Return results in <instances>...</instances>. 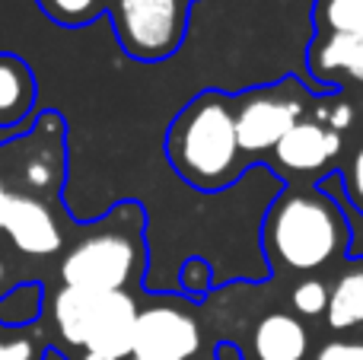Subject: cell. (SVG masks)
<instances>
[{"mask_svg": "<svg viewBox=\"0 0 363 360\" xmlns=\"http://www.w3.org/2000/svg\"><path fill=\"white\" fill-rule=\"evenodd\" d=\"M351 220L341 201L313 189H281L264 214V252L284 271L309 274L351 252Z\"/></svg>", "mask_w": 363, "mask_h": 360, "instance_id": "cell-1", "label": "cell"}, {"mask_svg": "<svg viewBox=\"0 0 363 360\" xmlns=\"http://www.w3.org/2000/svg\"><path fill=\"white\" fill-rule=\"evenodd\" d=\"M169 166L201 191H220L242 172L236 137V102L220 89H204L172 118L166 134Z\"/></svg>", "mask_w": 363, "mask_h": 360, "instance_id": "cell-2", "label": "cell"}, {"mask_svg": "<svg viewBox=\"0 0 363 360\" xmlns=\"http://www.w3.org/2000/svg\"><path fill=\"white\" fill-rule=\"evenodd\" d=\"M144 214L138 204H118L93 233L61 259V287L118 293L128 291L144 265Z\"/></svg>", "mask_w": 363, "mask_h": 360, "instance_id": "cell-3", "label": "cell"}, {"mask_svg": "<svg viewBox=\"0 0 363 360\" xmlns=\"http://www.w3.org/2000/svg\"><path fill=\"white\" fill-rule=\"evenodd\" d=\"M138 313V300L128 291L102 293L80 291V287H61L51 300L55 329L70 348L112 360H125L134 354Z\"/></svg>", "mask_w": 363, "mask_h": 360, "instance_id": "cell-4", "label": "cell"}, {"mask_svg": "<svg viewBox=\"0 0 363 360\" xmlns=\"http://www.w3.org/2000/svg\"><path fill=\"white\" fill-rule=\"evenodd\" d=\"M306 99L309 93L296 83V77L236 96V137L242 157L274 153V147L303 121Z\"/></svg>", "mask_w": 363, "mask_h": 360, "instance_id": "cell-5", "label": "cell"}, {"mask_svg": "<svg viewBox=\"0 0 363 360\" xmlns=\"http://www.w3.org/2000/svg\"><path fill=\"white\" fill-rule=\"evenodd\" d=\"M112 23L134 61H166L188 29V0H112Z\"/></svg>", "mask_w": 363, "mask_h": 360, "instance_id": "cell-6", "label": "cell"}, {"mask_svg": "<svg viewBox=\"0 0 363 360\" xmlns=\"http://www.w3.org/2000/svg\"><path fill=\"white\" fill-rule=\"evenodd\" d=\"M201 348V329L194 316L182 306H147L138 313L134 329V354L191 360Z\"/></svg>", "mask_w": 363, "mask_h": 360, "instance_id": "cell-7", "label": "cell"}, {"mask_svg": "<svg viewBox=\"0 0 363 360\" xmlns=\"http://www.w3.org/2000/svg\"><path fill=\"white\" fill-rule=\"evenodd\" d=\"M4 233L19 255L48 259L64 249V230L55 220L51 208L29 191H13L4 217Z\"/></svg>", "mask_w": 363, "mask_h": 360, "instance_id": "cell-8", "label": "cell"}, {"mask_svg": "<svg viewBox=\"0 0 363 360\" xmlns=\"http://www.w3.org/2000/svg\"><path fill=\"white\" fill-rule=\"evenodd\" d=\"M363 67V38L347 32H313L306 45L309 89L328 96L338 89V77H354Z\"/></svg>", "mask_w": 363, "mask_h": 360, "instance_id": "cell-9", "label": "cell"}, {"mask_svg": "<svg viewBox=\"0 0 363 360\" xmlns=\"http://www.w3.org/2000/svg\"><path fill=\"white\" fill-rule=\"evenodd\" d=\"M338 153H341V134L332 131L325 121H306V118L274 147V159L294 176H313V172L325 169Z\"/></svg>", "mask_w": 363, "mask_h": 360, "instance_id": "cell-10", "label": "cell"}, {"mask_svg": "<svg viewBox=\"0 0 363 360\" xmlns=\"http://www.w3.org/2000/svg\"><path fill=\"white\" fill-rule=\"evenodd\" d=\"M35 102V77L16 55H0V140L16 137Z\"/></svg>", "mask_w": 363, "mask_h": 360, "instance_id": "cell-11", "label": "cell"}, {"mask_svg": "<svg viewBox=\"0 0 363 360\" xmlns=\"http://www.w3.org/2000/svg\"><path fill=\"white\" fill-rule=\"evenodd\" d=\"M252 348L258 360H306L309 329L294 313H268L252 332Z\"/></svg>", "mask_w": 363, "mask_h": 360, "instance_id": "cell-12", "label": "cell"}, {"mask_svg": "<svg viewBox=\"0 0 363 360\" xmlns=\"http://www.w3.org/2000/svg\"><path fill=\"white\" fill-rule=\"evenodd\" d=\"M325 322L338 335L363 329V255H357L332 284Z\"/></svg>", "mask_w": 363, "mask_h": 360, "instance_id": "cell-13", "label": "cell"}, {"mask_svg": "<svg viewBox=\"0 0 363 360\" xmlns=\"http://www.w3.org/2000/svg\"><path fill=\"white\" fill-rule=\"evenodd\" d=\"M42 297H45V291L35 281L10 287L0 297V325L4 329H26V325H32L42 316Z\"/></svg>", "mask_w": 363, "mask_h": 360, "instance_id": "cell-14", "label": "cell"}, {"mask_svg": "<svg viewBox=\"0 0 363 360\" xmlns=\"http://www.w3.org/2000/svg\"><path fill=\"white\" fill-rule=\"evenodd\" d=\"M313 32H347L363 38V0H315Z\"/></svg>", "mask_w": 363, "mask_h": 360, "instance_id": "cell-15", "label": "cell"}, {"mask_svg": "<svg viewBox=\"0 0 363 360\" xmlns=\"http://www.w3.org/2000/svg\"><path fill=\"white\" fill-rule=\"evenodd\" d=\"M328 293H332V287H328L325 281L306 278V281H300V284L290 291V306H294V313H300V316H306V319L325 316Z\"/></svg>", "mask_w": 363, "mask_h": 360, "instance_id": "cell-16", "label": "cell"}, {"mask_svg": "<svg viewBox=\"0 0 363 360\" xmlns=\"http://www.w3.org/2000/svg\"><path fill=\"white\" fill-rule=\"evenodd\" d=\"M42 6L61 26H83L96 16L99 0H42Z\"/></svg>", "mask_w": 363, "mask_h": 360, "instance_id": "cell-17", "label": "cell"}, {"mask_svg": "<svg viewBox=\"0 0 363 360\" xmlns=\"http://www.w3.org/2000/svg\"><path fill=\"white\" fill-rule=\"evenodd\" d=\"M213 284H217V281H213V271H211V265H207V259H188L185 265H182L179 291L188 293L191 300H201Z\"/></svg>", "mask_w": 363, "mask_h": 360, "instance_id": "cell-18", "label": "cell"}, {"mask_svg": "<svg viewBox=\"0 0 363 360\" xmlns=\"http://www.w3.org/2000/svg\"><path fill=\"white\" fill-rule=\"evenodd\" d=\"M345 195L351 201V208L363 214V144L354 150L351 163H347V172H345Z\"/></svg>", "mask_w": 363, "mask_h": 360, "instance_id": "cell-19", "label": "cell"}, {"mask_svg": "<svg viewBox=\"0 0 363 360\" xmlns=\"http://www.w3.org/2000/svg\"><path fill=\"white\" fill-rule=\"evenodd\" d=\"M313 360H363V338H332L315 351Z\"/></svg>", "mask_w": 363, "mask_h": 360, "instance_id": "cell-20", "label": "cell"}, {"mask_svg": "<svg viewBox=\"0 0 363 360\" xmlns=\"http://www.w3.org/2000/svg\"><path fill=\"white\" fill-rule=\"evenodd\" d=\"M0 360H35V344L29 338H13V342L0 338Z\"/></svg>", "mask_w": 363, "mask_h": 360, "instance_id": "cell-21", "label": "cell"}, {"mask_svg": "<svg viewBox=\"0 0 363 360\" xmlns=\"http://www.w3.org/2000/svg\"><path fill=\"white\" fill-rule=\"evenodd\" d=\"M325 118V125L332 128V131H345V128H351V121H354V106L351 102H335V108L332 112H325L322 115Z\"/></svg>", "mask_w": 363, "mask_h": 360, "instance_id": "cell-22", "label": "cell"}, {"mask_svg": "<svg viewBox=\"0 0 363 360\" xmlns=\"http://www.w3.org/2000/svg\"><path fill=\"white\" fill-rule=\"evenodd\" d=\"M213 360H242V348L233 342H220L213 351Z\"/></svg>", "mask_w": 363, "mask_h": 360, "instance_id": "cell-23", "label": "cell"}, {"mask_svg": "<svg viewBox=\"0 0 363 360\" xmlns=\"http://www.w3.org/2000/svg\"><path fill=\"white\" fill-rule=\"evenodd\" d=\"M10 198H13V191L6 189V182L0 179V233H4V217H6V204H10Z\"/></svg>", "mask_w": 363, "mask_h": 360, "instance_id": "cell-24", "label": "cell"}, {"mask_svg": "<svg viewBox=\"0 0 363 360\" xmlns=\"http://www.w3.org/2000/svg\"><path fill=\"white\" fill-rule=\"evenodd\" d=\"M80 360H112V357H99V354H83Z\"/></svg>", "mask_w": 363, "mask_h": 360, "instance_id": "cell-25", "label": "cell"}, {"mask_svg": "<svg viewBox=\"0 0 363 360\" xmlns=\"http://www.w3.org/2000/svg\"><path fill=\"white\" fill-rule=\"evenodd\" d=\"M131 360H163V357H144V354H131Z\"/></svg>", "mask_w": 363, "mask_h": 360, "instance_id": "cell-26", "label": "cell"}, {"mask_svg": "<svg viewBox=\"0 0 363 360\" xmlns=\"http://www.w3.org/2000/svg\"><path fill=\"white\" fill-rule=\"evenodd\" d=\"M4 274H6V268H4V259H0V281H4Z\"/></svg>", "mask_w": 363, "mask_h": 360, "instance_id": "cell-27", "label": "cell"}, {"mask_svg": "<svg viewBox=\"0 0 363 360\" xmlns=\"http://www.w3.org/2000/svg\"><path fill=\"white\" fill-rule=\"evenodd\" d=\"M354 80H360V83H363V67L357 70V74H354Z\"/></svg>", "mask_w": 363, "mask_h": 360, "instance_id": "cell-28", "label": "cell"}, {"mask_svg": "<svg viewBox=\"0 0 363 360\" xmlns=\"http://www.w3.org/2000/svg\"><path fill=\"white\" fill-rule=\"evenodd\" d=\"M45 357H48V360H57V357H61V354H55V351H48V354H45Z\"/></svg>", "mask_w": 363, "mask_h": 360, "instance_id": "cell-29", "label": "cell"}]
</instances>
